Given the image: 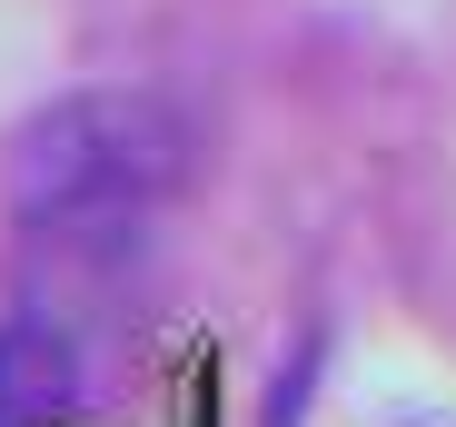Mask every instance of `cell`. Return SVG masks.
Listing matches in <instances>:
<instances>
[{
    "label": "cell",
    "instance_id": "cell-1",
    "mask_svg": "<svg viewBox=\"0 0 456 427\" xmlns=\"http://www.w3.org/2000/svg\"><path fill=\"white\" fill-rule=\"evenodd\" d=\"M199 169V129L169 90H69L50 110L20 119L11 169H0V199H11V229L30 249L60 259H119L129 239H149V219L189 189Z\"/></svg>",
    "mask_w": 456,
    "mask_h": 427
},
{
    "label": "cell",
    "instance_id": "cell-2",
    "mask_svg": "<svg viewBox=\"0 0 456 427\" xmlns=\"http://www.w3.org/2000/svg\"><path fill=\"white\" fill-rule=\"evenodd\" d=\"M90 407V358L60 318H0V427H60Z\"/></svg>",
    "mask_w": 456,
    "mask_h": 427
}]
</instances>
